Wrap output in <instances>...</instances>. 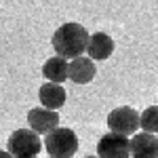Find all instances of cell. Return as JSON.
Instances as JSON below:
<instances>
[{
    "label": "cell",
    "mask_w": 158,
    "mask_h": 158,
    "mask_svg": "<svg viewBox=\"0 0 158 158\" xmlns=\"http://www.w3.org/2000/svg\"><path fill=\"white\" fill-rule=\"evenodd\" d=\"M36 158H38V156H36Z\"/></svg>",
    "instance_id": "obj_15"
},
{
    "label": "cell",
    "mask_w": 158,
    "mask_h": 158,
    "mask_svg": "<svg viewBox=\"0 0 158 158\" xmlns=\"http://www.w3.org/2000/svg\"><path fill=\"white\" fill-rule=\"evenodd\" d=\"M97 158H129V137L106 133L97 141Z\"/></svg>",
    "instance_id": "obj_5"
},
{
    "label": "cell",
    "mask_w": 158,
    "mask_h": 158,
    "mask_svg": "<svg viewBox=\"0 0 158 158\" xmlns=\"http://www.w3.org/2000/svg\"><path fill=\"white\" fill-rule=\"evenodd\" d=\"M85 158H97V156H85Z\"/></svg>",
    "instance_id": "obj_14"
},
{
    "label": "cell",
    "mask_w": 158,
    "mask_h": 158,
    "mask_svg": "<svg viewBox=\"0 0 158 158\" xmlns=\"http://www.w3.org/2000/svg\"><path fill=\"white\" fill-rule=\"evenodd\" d=\"M51 42H53V49L57 51L59 57H63V59H76L86 49L89 32H86L85 25L76 23V21H68V23L59 25L55 30Z\"/></svg>",
    "instance_id": "obj_1"
},
{
    "label": "cell",
    "mask_w": 158,
    "mask_h": 158,
    "mask_svg": "<svg viewBox=\"0 0 158 158\" xmlns=\"http://www.w3.org/2000/svg\"><path fill=\"white\" fill-rule=\"evenodd\" d=\"M27 124H30V131H34V133H42L47 135L51 133L53 129H57L59 127V116H57V112H53V110H47V108H32L27 112Z\"/></svg>",
    "instance_id": "obj_6"
},
{
    "label": "cell",
    "mask_w": 158,
    "mask_h": 158,
    "mask_svg": "<svg viewBox=\"0 0 158 158\" xmlns=\"http://www.w3.org/2000/svg\"><path fill=\"white\" fill-rule=\"evenodd\" d=\"M0 158H13V156L6 152V150H0Z\"/></svg>",
    "instance_id": "obj_13"
},
{
    "label": "cell",
    "mask_w": 158,
    "mask_h": 158,
    "mask_svg": "<svg viewBox=\"0 0 158 158\" xmlns=\"http://www.w3.org/2000/svg\"><path fill=\"white\" fill-rule=\"evenodd\" d=\"M42 146L51 158H72L78 152V135L68 127H57L44 135Z\"/></svg>",
    "instance_id": "obj_2"
},
{
    "label": "cell",
    "mask_w": 158,
    "mask_h": 158,
    "mask_svg": "<svg viewBox=\"0 0 158 158\" xmlns=\"http://www.w3.org/2000/svg\"><path fill=\"white\" fill-rule=\"evenodd\" d=\"M85 53L91 61H106V59H110L112 53H114V40H112V36H108L106 32H95V34L89 36Z\"/></svg>",
    "instance_id": "obj_7"
},
{
    "label": "cell",
    "mask_w": 158,
    "mask_h": 158,
    "mask_svg": "<svg viewBox=\"0 0 158 158\" xmlns=\"http://www.w3.org/2000/svg\"><path fill=\"white\" fill-rule=\"evenodd\" d=\"M42 76L49 80V82H55V85H61L68 80V59H63L59 55L55 57H49L42 65Z\"/></svg>",
    "instance_id": "obj_11"
},
{
    "label": "cell",
    "mask_w": 158,
    "mask_h": 158,
    "mask_svg": "<svg viewBox=\"0 0 158 158\" xmlns=\"http://www.w3.org/2000/svg\"><path fill=\"white\" fill-rule=\"evenodd\" d=\"M139 127L143 133L150 135L158 133V106H150L139 114Z\"/></svg>",
    "instance_id": "obj_12"
},
{
    "label": "cell",
    "mask_w": 158,
    "mask_h": 158,
    "mask_svg": "<svg viewBox=\"0 0 158 158\" xmlns=\"http://www.w3.org/2000/svg\"><path fill=\"white\" fill-rule=\"evenodd\" d=\"M95 74H97L95 61H91L85 55L68 61V78L72 82H76V85H89L95 78Z\"/></svg>",
    "instance_id": "obj_9"
},
{
    "label": "cell",
    "mask_w": 158,
    "mask_h": 158,
    "mask_svg": "<svg viewBox=\"0 0 158 158\" xmlns=\"http://www.w3.org/2000/svg\"><path fill=\"white\" fill-rule=\"evenodd\" d=\"M108 129L110 133L118 135H135L139 131V112L129 106H120V108L112 110L108 114Z\"/></svg>",
    "instance_id": "obj_4"
},
{
    "label": "cell",
    "mask_w": 158,
    "mask_h": 158,
    "mask_svg": "<svg viewBox=\"0 0 158 158\" xmlns=\"http://www.w3.org/2000/svg\"><path fill=\"white\" fill-rule=\"evenodd\" d=\"M40 150H42V139L38 133L30 129L13 131L9 137V143H6V152L13 158H36Z\"/></svg>",
    "instance_id": "obj_3"
},
{
    "label": "cell",
    "mask_w": 158,
    "mask_h": 158,
    "mask_svg": "<svg viewBox=\"0 0 158 158\" xmlns=\"http://www.w3.org/2000/svg\"><path fill=\"white\" fill-rule=\"evenodd\" d=\"M38 99L42 103V108L53 110L57 112L59 108L65 106V99H68V93L61 85H55V82H44V85L38 89Z\"/></svg>",
    "instance_id": "obj_10"
},
{
    "label": "cell",
    "mask_w": 158,
    "mask_h": 158,
    "mask_svg": "<svg viewBox=\"0 0 158 158\" xmlns=\"http://www.w3.org/2000/svg\"><path fill=\"white\" fill-rule=\"evenodd\" d=\"M131 158H158V137L150 133H135L129 139Z\"/></svg>",
    "instance_id": "obj_8"
}]
</instances>
